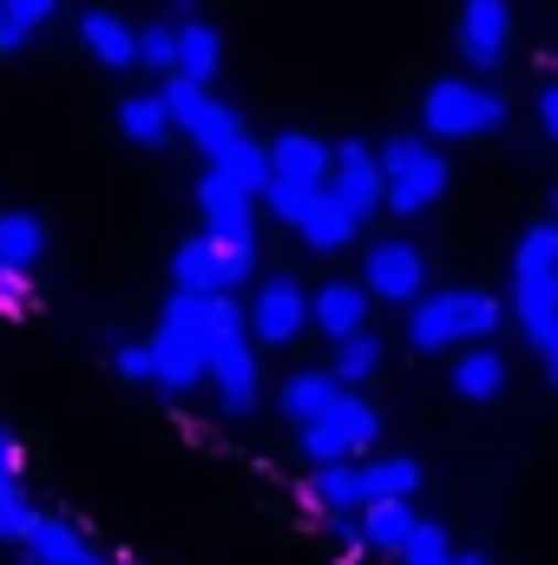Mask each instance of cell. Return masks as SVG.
Wrapping results in <instances>:
<instances>
[{"instance_id":"cell-39","label":"cell","mask_w":558,"mask_h":565,"mask_svg":"<svg viewBox=\"0 0 558 565\" xmlns=\"http://www.w3.org/2000/svg\"><path fill=\"white\" fill-rule=\"evenodd\" d=\"M0 480H20V440L0 427Z\"/></svg>"},{"instance_id":"cell-14","label":"cell","mask_w":558,"mask_h":565,"mask_svg":"<svg viewBox=\"0 0 558 565\" xmlns=\"http://www.w3.org/2000/svg\"><path fill=\"white\" fill-rule=\"evenodd\" d=\"M368 289L362 282H348V277H335V282H322L315 296H309V329H322L329 342H348V335H362L368 329Z\"/></svg>"},{"instance_id":"cell-8","label":"cell","mask_w":558,"mask_h":565,"mask_svg":"<svg viewBox=\"0 0 558 565\" xmlns=\"http://www.w3.org/2000/svg\"><path fill=\"white\" fill-rule=\"evenodd\" d=\"M362 289H368L375 302L415 309L420 296H427V257H420L408 237H382V244H368V257H362Z\"/></svg>"},{"instance_id":"cell-11","label":"cell","mask_w":558,"mask_h":565,"mask_svg":"<svg viewBox=\"0 0 558 565\" xmlns=\"http://www.w3.org/2000/svg\"><path fill=\"white\" fill-rule=\"evenodd\" d=\"M453 46L473 73H493L513 46V7L506 0H460V26H453Z\"/></svg>"},{"instance_id":"cell-42","label":"cell","mask_w":558,"mask_h":565,"mask_svg":"<svg viewBox=\"0 0 558 565\" xmlns=\"http://www.w3.org/2000/svg\"><path fill=\"white\" fill-rule=\"evenodd\" d=\"M466 565H493V559H480V553H466Z\"/></svg>"},{"instance_id":"cell-28","label":"cell","mask_w":558,"mask_h":565,"mask_svg":"<svg viewBox=\"0 0 558 565\" xmlns=\"http://www.w3.org/2000/svg\"><path fill=\"white\" fill-rule=\"evenodd\" d=\"M329 375L355 395L362 382H375L382 375V335L375 329H362V335H348V342H335V362H329Z\"/></svg>"},{"instance_id":"cell-23","label":"cell","mask_w":558,"mask_h":565,"mask_svg":"<svg viewBox=\"0 0 558 565\" xmlns=\"http://www.w3.org/2000/svg\"><path fill=\"white\" fill-rule=\"evenodd\" d=\"M355 520H362V546H368V553H388V559H395V553H401V546H408V540L420 533V513H415V500H388V507H362Z\"/></svg>"},{"instance_id":"cell-7","label":"cell","mask_w":558,"mask_h":565,"mask_svg":"<svg viewBox=\"0 0 558 565\" xmlns=\"http://www.w3.org/2000/svg\"><path fill=\"white\" fill-rule=\"evenodd\" d=\"M257 277V244H211L204 231L171 250V289L184 296H230Z\"/></svg>"},{"instance_id":"cell-30","label":"cell","mask_w":558,"mask_h":565,"mask_svg":"<svg viewBox=\"0 0 558 565\" xmlns=\"http://www.w3.org/2000/svg\"><path fill=\"white\" fill-rule=\"evenodd\" d=\"M211 171H224V178H230L244 198H264V191H270V145L244 139L230 158H224V164H211Z\"/></svg>"},{"instance_id":"cell-9","label":"cell","mask_w":558,"mask_h":565,"mask_svg":"<svg viewBox=\"0 0 558 565\" xmlns=\"http://www.w3.org/2000/svg\"><path fill=\"white\" fill-rule=\"evenodd\" d=\"M244 322H250V342L289 349V342L309 329V289L296 277H264L257 296H250V309H244Z\"/></svg>"},{"instance_id":"cell-27","label":"cell","mask_w":558,"mask_h":565,"mask_svg":"<svg viewBox=\"0 0 558 565\" xmlns=\"http://www.w3.org/2000/svg\"><path fill=\"white\" fill-rule=\"evenodd\" d=\"M119 132L132 145H164L178 126H171V106H164V93H126L119 99Z\"/></svg>"},{"instance_id":"cell-31","label":"cell","mask_w":558,"mask_h":565,"mask_svg":"<svg viewBox=\"0 0 558 565\" xmlns=\"http://www.w3.org/2000/svg\"><path fill=\"white\" fill-rule=\"evenodd\" d=\"M33 493H26V480H0V540L7 546H20L26 533H33Z\"/></svg>"},{"instance_id":"cell-22","label":"cell","mask_w":558,"mask_h":565,"mask_svg":"<svg viewBox=\"0 0 558 565\" xmlns=\"http://www.w3.org/2000/svg\"><path fill=\"white\" fill-rule=\"evenodd\" d=\"M453 395H460V402H493V395H506V355L486 349V342L460 349V355H453Z\"/></svg>"},{"instance_id":"cell-10","label":"cell","mask_w":558,"mask_h":565,"mask_svg":"<svg viewBox=\"0 0 558 565\" xmlns=\"http://www.w3.org/2000/svg\"><path fill=\"white\" fill-rule=\"evenodd\" d=\"M197 217H204V237L211 244H257V198H244L224 171L204 164L197 178Z\"/></svg>"},{"instance_id":"cell-33","label":"cell","mask_w":558,"mask_h":565,"mask_svg":"<svg viewBox=\"0 0 558 565\" xmlns=\"http://www.w3.org/2000/svg\"><path fill=\"white\" fill-rule=\"evenodd\" d=\"M395 565H466V553H453V540H447L440 526H427V520H420V533L395 553Z\"/></svg>"},{"instance_id":"cell-34","label":"cell","mask_w":558,"mask_h":565,"mask_svg":"<svg viewBox=\"0 0 558 565\" xmlns=\"http://www.w3.org/2000/svg\"><path fill=\"white\" fill-rule=\"evenodd\" d=\"M158 93H164V106H171V126H178V132H184V126L211 106V86H191V79H178V73H171Z\"/></svg>"},{"instance_id":"cell-19","label":"cell","mask_w":558,"mask_h":565,"mask_svg":"<svg viewBox=\"0 0 558 565\" xmlns=\"http://www.w3.org/2000/svg\"><path fill=\"white\" fill-rule=\"evenodd\" d=\"M302 500H315V513H362V507H368V493H362V460H342V467H309Z\"/></svg>"},{"instance_id":"cell-3","label":"cell","mask_w":558,"mask_h":565,"mask_svg":"<svg viewBox=\"0 0 558 565\" xmlns=\"http://www.w3.org/2000/svg\"><path fill=\"white\" fill-rule=\"evenodd\" d=\"M513 322L526 329L533 349L558 335V231L533 224L513 250Z\"/></svg>"},{"instance_id":"cell-2","label":"cell","mask_w":558,"mask_h":565,"mask_svg":"<svg viewBox=\"0 0 558 565\" xmlns=\"http://www.w3.org/2000/svg\"><path fill=\"white\" fill-rule=\"evenodd\" d=\"M500 322H506V309L486 289H427L415 309H408L401 335H408L415 355H440L453 342H493Z\"/></svg>"},{"instance_id":"cell-1","label":"cell","mask_w":558,"mask_h":565,"mask_svg":"<svg viewBox=\"0 0 558 565\" xmlns=\"http://www.w3.org/2000/svg\"><path fill=\"white\" fill-rule=\"evenodd\" d=\"M204 382L217 388L224 415H250L264 402V375H257V342L244 322L237 296H211V342H204Z\"/></svg>"},{"instance_id":"cell-40","label":"cell","mask_w":558,"mask_h":565,"mask_svg":"<svg viewBox=\"0 0 558 565\" xmlns=\"http://www.w3.org/2000/svg\"><path fill=\"white\" fill-rule=\"evenodd\" d=\"M539 355H546V382H552V388H558V335H552V342H546V349H539Z\"/></svg>"},{"instance_id":"cell-13","label":"cell","mask_w":558,"mask_h":565,"mask_svg":"<svg viewBox=\"0 0 558 565\" xmlns=\"http://www.w3.org/2000/svg\"><path fill=\"white\" fill-rule=\"evenodd\" d=\"M204 342H211V335H197V329L158 322V329H151V388H164V395L204 388Z\"/></svg>"},{"instance_id":"cell-16","label":"cell","mask_w":558,"mask_h":565,"mask_svg":"<svg viewBox=\"0 0 558 565\" xmlns=\"http://www.w3.org/2000/svg\"><path fill=\"white\" fill-rule=\"evenodd\" d=\"M348 388L329 375V369H296L289 382H282V415H289V427H315V422H329L335 415V402H342Z\"/></svg>"},{"instance_id":"cell-17","label":"cell","mask_w":558,"mask_h":565,"mask_svg":"<svg viewBox=\"0 0 558 565\" xmlns=\"http://www.w3.org/2000/svg\"><path fill=\"white\" fill-rule=\"evenodd\" d=\"M86 559H93L86 533L66 526V520H53V513H40L33 533L20 540V565H86Z\"/></svg>"},{"instance_id":"cell-21","label":"cell","mask_w":558,"mask_h":565,"mask_svg":"<svg viewBox=\"0 0 558 565\" xmlns=\"http://www.w3.org/2000/svg\"><path fill=\"white\" fill-rule=\"evenodd\" d=\"M217 66H224V33L211 20H178V79L211 86Z\"/></svg>"},{"instance_id":"cell-41","label":"cell","mask_w":558,"mask_h":565,"mask_svg":"<svg viewBox=\"0 0 558 565\" xmlns=\"http://www.w3.org/2000/svg\"><path fill=\"white\" fill-rule=\"evenodd\" d=\"M546 224H552V231H558V191H552V217H546Z\"/></svg>"},{"instance_id":"cell-36","label":"cell","mask_w":558,"mask_h":565,"mask_svg":"<svg viewBox=\"0 0 558 565\" xmlns=\"http://www.w3.org/2000/svg\"><path fill=\"white\" fill-rule=\"evenodd\" d=\"M322 533H329V546H335V553H348V559H355V553H368V546H362V520H355V513H322Z\"/></svg>"},{"instance_id":"cell-29","label":"cell","mask_w":558,"mask_h":565,"mask_svg":"<svg viewBox=\"0 0 558 565\" xmlns=\"http://www.w3.org/2000/svg\"><path fill=\"white\" fill-rule=\"evenodd\" d=\"M53 13H60V0H0V53H20Z\"/></svg>"},{"instance_id":"cell-32","label":"cell","mask_w":558,"mask_h":565,"mask_svg":"<svg viewBox=\"0 0 558 565\" xmlns=\"http://www.w3.org/2000/svg\"><path fill=\"white\" fill-rule=\"evenodd\" d=\"M139 66L144 73H178V26L171 20H151V26H139Z\"/></svg>"},{"instance_id":"cell-25","label":"cell","mask_w":558,"mask_h":565,"mask_svg":"<svg viewBox=\"0 0 558 565\" xmlns=\"http://www.w3.org/2000/svg\"><path fill=\"white\" fill-rule=\"evenodd\" d=\"M184 132H191V145H197L211 164H224L237 145L250 139V132H244V113H237V106H224V99H211V106H204V113H197Z\"/></svg>"},{"instance_id":"cell-18","label":"cell","mask_w":558,"mask_h":565,"mask_svg":"<svg viewBox=\"0 0 558 565\" xmlns=\"http://www.w3.org/2000/svg\"><path fill=\"white\" fill-rule=\"evenodd\" d=\"M296 237H302L309 250H322V257H335V250H348V244L362 237V217H348V204H342L335 191H322V198L309 204V217L296 224Z\"/></svg>"},{"instance_id":"cell-15","label":"cell","mask_w":558,"mask_h":565,"mask_svg":"<svg viewBox=\"0 0 558 565\" xmlns=\"http://www.w3.org/2000/svg\"><path fill=\"white\" fill-rule=\"evenodd\" d=\"M79 46H86L99 66H112V73H132V66H139V26L119 20L112 7H86V13H79Z\"/></svg>"},{"instance_id":"cell-37","label":"cell","mask_w":558,"mask_h":565,"mask_svg":"<svg viewBox=\"0 0 558 565\" xmlns=\"http://www.w3.org/2000/svg\"><path fill=\"white\" fill-rule=\"evenodd\" d=\"M20 309H26V277L0 270V316H20Z\"/></svg>"},{"instance_id":"cell-6","label":"cell","mask_w":558,"mask_h":565,"mask_svg":"<svg viewBox=\"0 0 558 565\" xmlns=\"http://www.w3.org/2000/svg\"><path fill=\"white\" fill-rule=\"evenodd\" d=\"M447 158L433 151V139H388L382 145V184H388V211L395 217H420L447 198Z\"/></svg>"},{"instance_id":"cell-26","label":"cell","mask_w":558,"mask_h":565,"mask_svg":"<svg viewBox=\"0 0 558 565\" xmlns=\"http://www.w3.org/2000/svg\"><path fill=\"white\" fill-rule=\"evenodd\" d=\"M322 427L348 447V460L382 447V408H375V402H362V395H342V402H335V415H329Z\"/></svg>"},{"instance_id":"cell-35","label":"cell","mask_w":558,"mask_h":565,"mask_svg":"<svg viewBox=\"0 0 558 565\" xmlns=\"http://www.w3.org/2000/svg\"><path fill=\"white\" fill-rule=\"evenodd\" d=\"M112 375H119V382H151V342L119 335V342H112Z\"/></svg>"},{"instance_id":"cell-20","label":"cell","mask_w":558,"mask_h":565,"mask_svg":"<svg viewBox=\"0 0 558 565\" xmlns=\"http://www.w3.org/2000/svg\"><path fill=\"white\" fill-rule=\"evenodd\" d=\"M362 493H368V507L415 500L420 493V460L415 454H368V460H362Z\"/></svg>"},{"instance_id":"cell-12","label":"cell","mask_w":558,"mask_h":565,"mask_svg":"<svg viewBox=\"0 0 558 565\" xmlns=\"http://www.w3.org/2000/svg\"><path fill=\"white\" fill-rule=\"evenodd\" d=\"M329 191L348 204V217H375L382 204H388V184H382V151L375 145H362V139H348V145H335V171H329Z\"/></svg>"},{"instance_id":"cell-5","label":"cell","mask_w":558,"mask_h":565,"mask_svg":"<svg viewBox=\"0 0 558 565\" xmlns=\"http://www.w3.org/2000/svg\"><path fill=\"white\" fill-rule=\"evenodd\" d=\"M506 126V99L480 79H433L420 93V132L427 139H486Z\"/></svg>"},{"instance_id":"cell-4","label":"cell","mask_w":558,"mask_h":565,"mask_svg":"<svg viewBox=\"0 0 558 565\" xmlns=\"http://www.w3.org/2000/svg\"><path fill=\"white\" fill-rule=\"evenodd\" d=\"M329 171H335V145H322L315 132H282L270 139V217H282L289 231L309 217V204L329 191Z\"/></svg>"},{"instance_id":"cell-38","label":"cell","mask_w":558,"mask_h":565,"mask_svg":"<svg viewBox=\"0 0 558 565\" xmlns=\"http://www.w3.org/2000/svg\"><path fill=\"white\" fill-rule=\"evenodd\" d=\"M539 132L558 145V79L552 86H539Z\"/></svg>"},{"instance_id":"cell-24","label":"cell","mask_w":558,"mask_h":565,"mask_svg":"<svg viewBox=\"0 0 558 565\" xmlns=\"http://www.w3.org/2000/svg\"><path fill=\"white\" fill-rule=\"evenodd\" d=\"M40 257H46V224L33 211H0V270L26 277Z\"/></svg>"}]
</instances>
